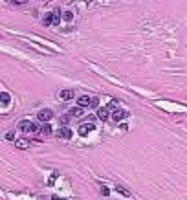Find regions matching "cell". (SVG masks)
I'll return each instance as SVG.
<instances>
[{
  "label": "cell",
  "instance_id": "cell-1",
  "mask_svg": "<svg viewBox=\"0 0 187 200\" xmlns=\"http://www.w3.org/2000/svg\"><path fill=\"white\" fill-rule=\"evenodd\" d=\"M18 129L24 132V134H37V132H40V127H39V125L33 123V121H28V119L20 121V123H18Z\"/></svg>",
  "mask_w": 187,
  "mask_h": 200
},
{
  "label": "cell",
  "instance_id": "cell-2",
  "mask_svg": "<svg viewBox=\"0 0 187 200\" xmlns=\"http://www.w3.org/2000/svg\"><path fill=\"white\" fill-rule=\"evenodd\" d=\"M37 118L42 121V123H48L51 118H53V112L50 110V108H44V110H39V114H37Z\"/></svg>",
  "mask_w": 187,
  "mask_h": 200
},
{
  "label": "cell",
  "instance_id": "cell-3",
  "mask_svg": "<svg viewBox=\"0 0 187 200\" xmlns=\"http://www.w3.org/2000/svg\"><path fill=\"white\" fill-rule=\"evenodd\" d=\"M92 130H94V123H90V121H88V123H83L81 127L77 129V132H79V136H88V134H90Z\"/></svg>",
  "mask_w": 187,
  "mask_h": 200
},
{
  "label": "cell",
  "instance_id": "cell-4",
  "mask_svg": "<svg viewBox=\"0 0 187 200\" xmlns=\"http://www.w3.org/2000/svg\"><path fill=\"white\" fill-rule=\"evenodd\" d=\"M90 103H92V97H88V96H81L79 99H77V105H79V108L90 107Z\"/></svg>",
  "mask_w": 187,
  "mask_h": 200
},
{
  "label": "cell",
  "instance_id": "cell-5",
  "mask_svg": "<svg viewBox=\"0 0 187 200\" xmlns=\"http://www.w3.org/2000/svg\"><path fill=\"white\" fill-rule=\"evenodd\" d=\"M72 134H73V132H72L68 127H62V129L59 130V138H62V140H70Z\"/></svg>",
  "mask_w": 187,
  "mask_h": 200
},
{
  "label": "cell",
  "instance_id": "cell-6",
  "mask_svg": "<svg viewBox=\"0 0 187 200\" xmlns=\"http://www.w3.org/2000/svg\"><path fill=\"white\" fill-rule=\"evenodd\" d=\"M127 116H128V112H125V110H114V114H112V119L119 121V119L127 118Z\"/></svg>",
  "mask_w": 187,
  "mask_h": 200
},
{
  "label": "cell",
  "instance_id": "cell-7",
  "mask_svg": "<svg viewBox=\"0 0 187 200\" xmlns=\"http://www.w3.org/2000/svg\"><path fill=\"white\" fill-rule=\"evenodd\" d=\"M15 145L18 147V149H28V147H29V140H26V138H18V140L15 141Z\"/></svg>",
  "mask_w": 187,
  "mask_h": 200
},
{
  "label": "cell",
  "instance_id": "cell-8",
  "mask_svg": "<svg viewBox=\"0 0 187 200\" xmlns=\"http://www.w3.org/2000/svg\"><path fill=\"white\" fill-rule=\"evenodd\" d=\"M44 26H50V24H53V13H46L44 15Z\"/></svg>",
  "mask_w": 187,
  "mask_h": 200
},
{
  "label": "cell",
  "instance_id": "cell-9",
  "mask_svg": "<svg viewBox=\"0 0 187 200\" xmlns=\"http://www.w3.org/2000/svg\"><path fill=\"white\" fill-rule=\"evenodd\" d=\"M97 118L106 119V118H108V108H99V110H97Z\"/></svg>",
  "mask_w": 187,
  "mask_h": 200
},
{
  "label": "cell",
  "instance_id": "cell-10",
  "mask_svg": "<svg viewBox=\"0 0 187 200\" xmlns=\"http://www.w3.org/2000/svg\"><path fill=\"white\" fill-rule=\"evenodd\" d=\"M9 101H11V97H9V94H7V92H2V94H0V103L7 105Z\"/></svg>",
  "mask_w": 187,
  "mask_h": 200
},
{
  "label": "cell",
  "instance_id": "cell-11",
  "mask_svg": "<svg viewBox=\"0 0 187 200\" xmlns=\"http://www.w3.org/2000/svg\"><path fill=\"white\" fill-rule=\"evenodd\" d=\"M61 97H62V99H72V97H73V92H72V90H62V92H61Z\"/></svg>",
  "mask_w": 187,
  "mask_h": 200
},
{
  "label": "cell",
  "instance_id": "cell-12",
  "mask_svg": "<svg viewBox=\"0 0 187 200\" xmlns=\"http://www.w3.org/2000/svg\"><path fill=\"white\" fill-rule=\"evenodd\" d=\"M40 132H42L44 136H48V134H51V127H50L48 123H44L42 127H40Z\"/></svg>",
  "mask_w": 187,
  "mask_h": 200
},
{
  "label": "cell",
  "instance_id": "cell-13",
  "mask_svg": "<svg viewBox=\"0 0 187 200\" xmlns=\"http://www.w3.org/2000/svg\"><path fill=\"white\" fill-rule=\"evenodd\" d=\"M116 191H117V193H121L123 196H128V195H130L127 189H125V187H121V185H116Z\"/></svg>",
  "mask_w": 187,
  "mask_h": 200
},
{
  "label": "cell",
  "instance_id": "cell-14",
  "mask_svg": "<svg viewBox=\"0 0 187 200\" xmlns=\"http://www.w3.org/2000/svg\"><path fill=\"white\" fill-rule=\"evenodd\" d=\"M81 114H83V108H79V107L70 110V116H81Z\"/></svg>",
  "mask_w": 187,
  "mask_h": 200
},
{
  "label": "cell",
  "instance_id": "cell-15",
  "mask_svg": "<svg viewBox=\"0 0 187 200\" xmlns=\"http://www.w3.org/2000/svg\"><path fill=\"white\" fill-rule=\"evenodd\" d=\"M6 140H15V132H13V130H9V132L6 134Z\"/></svg>",
  "mask_w": 187,
  "mask_h": 200
},
{
  "label": "cell",
  "instance_id": "cell-16",
  "mask_svg": "<svg viewBox=\"0 0 187 200\" xmlns=\"http://www.w3.org/2000/svg\"><path fill=\"white\" fill-rule=\"evenodd\" d=\"M68 121H70L68 116H62V118H61V123H62V125H68Z\"/></svg>",
  "mask_w": 187,
  "mask_h": 200
},
{
  "label": "cell",
  "instance_id": "cell-17",
  "mask_svg": "<svg viewBox=\"0 0 187 200\" xmlns=\"http://www.w3.org/2000/svg\"><path fill=\"white\" fill-rule=\"evenodd\" d=\"M101 193H103V196H108V195H110V191H108V187H101Z\"/></svg>",
  "mask_w": 187,
  "mask_h": 200
},
{
  "label": "cell",
  "instance_id": "cell-18",
  "mask_svg": "<svg viewBox=\"0 0 187 200\" xmlns=\"http://www.w3.org/2000/svg\"><path fill=\"white\" fill-rule=\"evenodd\" d=\"M64 18H66V20H72V18H73V15H72L70 11H66V13H64Z\"/></svg>",
  "mask_w": 187,
  "mask_h": 200
},
{
  "label": "cell",
  "instance_id": "cell-19",
  "mask_svg": "<svg viewBox=\"0 0 187 200\" xmlns=\"http://www.w3.org/2000/svg\"><path fill=\"white\" fill-rule=\"evenodd\" d=\"M97 103H99V99H97V97H92V103H90V107H97Z\"/></svg>",
  "mask_w": 187,
  "mask_h": 200
},
{
  "label": "cell",
  "instance_id": "cell-20",
  "mask_svg": "<svg viewBox=\"0 0 187 200\" xmlns=\"http://www.w3.org/2000/svg\"><path fill=\"white\" fill-rule=\"evenodd\" d=\"M116 107H117V103H116V101H112V103H110V105H108V107H106V108L110 110V108H116Z\"/></svg>",
  "mask_w": 187,
  "mask_h": 200
},
{
  "label": "cell",
  "instance_id": "cell-21",
  "mask_svg": "<svg viewBox=\"0 0 187 200\" xmlns=\"http://www.w3.org/2000/svg\"><path fill=\"white\" fill-rule=\"evenodd\" d=\"M53 200H64V198H59V196H53Z\"/></svg>",
  "mask_w": 187,
  "mask_h": 200
}]
</instances>
